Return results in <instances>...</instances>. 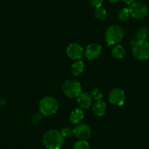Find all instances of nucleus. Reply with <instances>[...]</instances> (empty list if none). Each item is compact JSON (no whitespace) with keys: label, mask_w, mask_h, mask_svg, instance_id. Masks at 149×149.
Segmentation results:
<instances>
[{"label":"nucleus","mask_w":149,"mask_h":149,"mask_svg":"<svg viewBox=\"0 0 149 149\" xmlns=\"http://www.w3.org/2000/svg\"><path fill=\"white\" fill-rule=\"evenodd\" d=\"M42 143L48 149H60L64 143V137L61 132L51 130L44 134Z\"/></svg>","instance_id":"f257e3e1"},{"label":"nucleus","mask_w":149,"mask_h":149,"mask_svg":"<svg viewBox=\"0 0 149 149\" xmlns=\"http://www.w3.org/2000/svg\"><path fill=\"white\" fill-rule=\"evenodd\" d=\"M124 36V30L121 26L113 25L107 29L105 31V40L107 45L119 43Z\"/></svg>","instance_id":"f03ea898"},{"label":"nucleus","mask_w":149,"mask_h":149,"mask_svg":"<svg viewBox=\"0 0 149 149\" xmlns=\"http://www.w3.org/2000/svg\"><path fill=\"white\" fill-rule=\"evenodd\" d=\"M58 108V103L54 97H45L40 102L39 109L43 116H48L54 114Z\"/></svg>","instance_id":"7ed1b4c3"},{"label":"nucleus","mask_w":149,"mask_h":149,"mask_svg":"<svg viewBox=\"0 0 149 149\" xmlns=\"http://www.w3.org/2000/svg\"><path fill=\"white\" fill-rule=\"evenodd\" d=\"M64 94L69 98H76L82 94V87L80 83L74 80H67L62 86Z\"/></svg>","instance_id":"20e7f679"},{"label":"nucleus","mask_w":149,"mask_h":149,"mask_svg":"<svg viewBox=\"0 0 149 149\" xmlns=\"http://www.w3.org/2000/svg\"><path fill=\"white\" fill-rule=\"evenodd\" d=\"M132 53L134 56L140 61L149 58V43L146 41H136L133 45Z\"/></svg>","instance_id":"39448f33"},{"label":"nucleus","mask_w":149,"mask_h":149,"mask_svg":"<svg viewBox=\"0 0 149 149\" xmlns=\"http://www.w3.org/2000/svg\"><path fill=\"white\" fill-rule=\"evenodd\" d=\"M130 15L136 19L144 18L148 13V7L142 2H134L129 8Z\"/></svg>","instance_id":"423d86ee"},{"label":"nucleus","mask_w":149,"mask_h":149,"mask_svg":"<svg viewBox=\"0 0 149 149\" xmlns=\"http://www.w3.org/2000/svg\"><path fill=\"white\" fill-rule=\"evenodd\" d=\"M125 93L121 88H116L113 89L109 95V101L114 105L122 106L125 102Z\"/></svg>","instance_id":"0eeeda50"},{"label":"nucleus","mask_w":149,"mask_h":149,"mask_svg":"<svg viewBox=\"0 0 149 149\" xmlns=\"http://www.w3.org/2000/svg\"><path fill=\"white\" fill-rule=\"evenodd\" d=\"M84 48L77 43H72L67 47V54L73 60H80L84 56Z\"/></svg>","instance_id":"6e6552de"},{"label":"nucleus","mask_w":149,"mask_h":149,"mask_svg":"<svg viewBox=\"0 0 149 149\" xmlns=\"http://www.w3.org/2000/svg\"><path fill=\"white\" fill-rule=\"evenodd\" d=\"M74 134L81 140H86L91 135V130L86 124H79L74 128Z\"/></svg>","instance_id":"1a4fd4ad"},{"label":"nucleus","mask_w":149,"mask_h":149,"mask_svg":"<svg viewBox=\"0 0 149 149\" xmlns=\"http://www.w3.org/2000/svg\"><path fill=\"white\" fill-rule=\"evenodd\" d=\"M102 53V48L100 45L91 43L88 45L86 50V56L89 60H94L98 58Z\"/></svg>","instance_id":"9d476101"},{"label":"nucleus","mask_w":149,"mask_h":149,"mask_svg":"<svg viewBox=\"0 0 149 149\" xmlns=\"http://www.w3.org/2000/svg\"><path fill=\"white\" fill-rule=\"evenodd\" d=\"M107 106L106 104L102 100L97 101V102L93 106V111L97 117H102L105 115Z\"/></svg>","instance_id":"9b49d317"},{"label":"nucleus","mask_w":149,"mask_h":149,"mask_svg":"<svg viewBox=\"0 0 149 149\" xmlns=\"http://www.w3.org/2000/svg\"><path fill=\"white\" fill-rule=\"evenodd\" d=\"M84 115H85V113H84V110H82L81 108L75 109L70 114V121L72 124H78L84 119Z\"/></svg>","instance_id":"f8f14e48"},{"label":"nucleus","mask_w":149,"mask_h":149,"mask_svg":"<svg viewBox=\"0 0 149 149\" xmlns=\"http://www.w3.org/2000/svg\"><path fill=\"white\" fill-rule=\"evenodd\" d=\"M78 103L82 108H89L91 106L92 99L86 93H82L78 98Z\"/></svg>","instance_id":"ddd939ff"},{"label":"nucleus","mask_w":149,"mask_h":149,"mask_svg":"<svg viewBox=\"0 0 149 149\" xmlns=\"http://www.w3.org/2000/svg\"><path fill=\"white\" fill-rule=\"evenodd\" d=\"M125 49L121 45H116L112 50V55L117 59H121L125 56Z\"/></svg>","instance_id":"4468645a"},{"label":"nucleus","mask_w":149,"mask_h":149,"mask_svg":"<svg viewBox=\"0 0 149 149\" xmlns=\"http://www.w3.org/2000/svg\"><path fill=\"white\" fill-rule=\"evenodd\" d=\"M139 41H146L149 37V30L146 27H141L136 32Z\"/></svg>","instance_id":"2eb2a0df"},{"label":"nucleus","mask_w":149,"mask_h":149,"mask_svg":"<svg viewBox=\"0 0 149 149\" xmlns=\"http://www.w3.org/2000/svg\"><path fill=\"white\" fill-rule=\"evenodd\" d=\"M84 69V64L83 61H78L74 63L71 67V71L74 75L77 76L83 72Z\"/></svg>","instance_id":"dca6fc26"},{"label":"nucleus","mask_w":149,"mask_h":149,"mask_svg":"<svg viewBox=\"0 0 149 149\" xmlns=\"http://www.w3.org/2000/svg\"><path fill=\"white\" fill-rule=\"evenodd\" d=\"M107 16V12L104 9L101 8H96L95 10V17L97 19L100 20V21H102L104 20Z\"/></svg>","instance_id":"f3484780"},{"label":"nucleus","mask_w":149,"mask_h":149,"mask_svg":"<svg viewBox=\"0 0 149 149\" xmlns=\"http://www.w3.org/2000/svg\"><path fill=\"white\" fill-rule=\"evenodd\" d=\"M89 95L91 97V99H94V100H97V101L101 100L102 98V94L100 91V89H98L97 88H94L93 89H91L90 91Z\"/></svg>","instance_id":"a211bd4d"},{"label":"nucleus","mask_w":149,"mask_h":149,"mask_svg":"<svg viewBox=\"0 0 149 149\" xmlns=\"http://www.w3.org/2000/svg\"><path fill=\"white\" fill-rule=\"evenodd\" d=\"M74 149H91L89 144L86 140H79L76 142L73 146Z\"/></svg>","instance_id":"6ab92c4d"},{"label":"nucleus","mask_w":149,"mask_h":149,"mask_svg":"<svg viewBox=\"0 0 149 149\" xmlns=\"http://www.w3.org/2000/svg\"><path fill=\"white\" fill-rule=\"evenodd\" d=\"M130 13L129 9L127 8H123L118 13V18H119L121 21H126L130 18Z\"/></svg>","instance_id":"aec40b11"},{"label":"nucleus","mask_w":149,"mask_h":149,"mask_svg":"<svg viewBox=\"0 0 149 149\" xmlns=\"http://www.w3.org/2000/svg\"><path fill=\"white\" fill-rule=\"evenodd\" d=\"M64 137H71L74 134V129H72L70 127H64L61 131Z\"/></svg>","instance_id":"412c9836"},{"label":"nucleus","mask_w":149,"mask_h":149,"mask_svg":"<svg viewBox=\"0 0 149 149\" xmlns=\"http://www.w3.org/2000/svg\"><path fill=\"white\" fill-rule=\"evenodd\" d=\"M104 0H89L90 5L93 7V8H101L102 5L103 3Z\"/></svg>","instance_id":"4be33fe9"},{"label":"nucleus","mask_w":149,"mask_h":149,"mask_svg":"<svg viewBox=\"0 0 149 149\" xmlns=\"http://www.w3.org/2000/svg\"><path fill=\"white\" fill-rule=\"evenodd\" d=\"M123 1L128 5H132V3H134L135 0H123Z\"/></svg>","instance_id":"5701e85b"},{"label":"nucleus","mask_w":149,"mask_h":149,"mask_svg":"<svg viewBox=\"0 0 149 149\" xmlns=\"http://www.w3.org/2000/svg\"><path fill=\"white\" fill-rule=\"evenodd\" d=\"M111 3H116V2H118L119 0H109Z\"/></svg>","instance_id":"b1692460"}]
</instances>
